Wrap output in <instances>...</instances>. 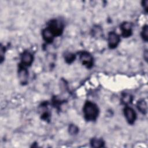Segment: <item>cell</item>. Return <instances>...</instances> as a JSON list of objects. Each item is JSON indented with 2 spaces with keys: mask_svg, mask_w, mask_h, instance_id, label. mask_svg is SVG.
<instances>
[{
  "mask_svg": "<svg viewBox=\"0 0 148 148\" xmlns=\"http://www.w3.org/2000/svg\"><path fill=\"white\" fill-rule=\"evenodd\" d=\"M84 119L88 121H95L98 116L99 109L97 105L90 101H87L83 109Z\"/></svg>",
  "mask_w": 148,
  "mask_h": 148,
  "instance_id": "obj_1",
  "label": "cell"
},
{
  "mask_svg": "<svg viewBox=\"0 0 148 148\" xmlns=\"http://www.w3.org/2000/svg\"><path fill=\"white\" fill-rule=\"evenodd\" d=\"M47 28L49 29L54 36H58L62 33L64 30V25L61 21L53 19L50 21Z\"/></svg>",
  "mask_w": 148,
  "mask_h": 148,
  "instance_id": "obj_2",
  "label": "cell"
},
{
  "mask_svg": "<svg viewBox=\"0 0 148 148\" xmlns=\"http://www.w3.org/2000/svg\"><path fill=\"white\" fill-rule=\"evenodd\" d=\"M79 59L82 64L87 68H90L93 65V58L92 56L87 51H82L80 53Z\"/></svg>",
  "mask_w": 148,
  "mask_h": 148,
  "instance_id": "obj_3",
  "label": "cell"
},
{
  "mask_svg": "<svg viewBox=\"0 0 148 148\" xmlns=\"http://www.w3.org/2000/svg\"><path fill=\"white\" fill-rule=\"evenodd\" d=\"M108 46L110 49L116 48L120 43V38L119 35L114 32H110L108 34Z\"/></svg>",
  "mask_w": 148,
  "mask_h": 148,
  "instance_id": "obj_4",
  "label": "cell"
},
{
  "mask_svg": "<svg viewBox=\"0 0 148 148\" xmlns=\"http://www.w3.org/2000/svg\"><path fill=\"white\" fill-rule=\"evenodd\" d=\"M124 113L128 123L130 124H133L136 118V114L135 110L130 107L126 106L124 109Z\"/></svg>",
  "mask_w": 148,
  "mask_h": 148,
  "instance_id": "obj_5",
  "label": "cell"
},
{
  "mask_svg": "<svg viewBox=\"0 0 148 148\" xmlns=\"http://www.w3.org/2000/svg\"><path fill=\"white\" fill-rule=\"evenodd\" d=\"M18 76L20 83L22 84H25L27 83L28 78V72L25 66L20 64L19 65L18 71Z\"/></svg>",
  "mask_w": 148,
  "mask_h": 148,
  "instance_id": "obj_6",
  "label": "cell"
},
{
  "mask_svg": "<svg viewBox=\"0 0 148 148\" xmlns=\"http://www.w3.org/2000/svg\"><path fill=\"white\" fill-rule=\"evenodd\" d=\"M33 56L32 54L28 51H24L21 57V64L25 66H30L33 62Z\"/></svg>",
  "mask_w": 148,
  "mask_h": 148,
  "instance_id": "obj_7",
  "label": "cell"
},
{
  "mask_svg": "<svg viewBox=\"0 0 148 148\" xmlns=\"http://www.w3.org/2000/svg\"><path fill=\"white\" fill-rule=\"evenodd\" d=\"M122 36L124 38L130 37L132 33V25L129 22H124L120 25Z\"/></svg>",
  "mask_w": 148,
  "mask_h": 148,
  "instance_id": "obj_8",
  "label": "cell"
},
{
  "mask_svg": "<svg viewBox=\"0 0 148 148\" xmlns=\"http://www.w3.org/2000/svg\"><path fill=\"white\" fill-rule=\"evenodd\" d=\"M42 35L45 41L48 43H52L55 37L48 28H46L44 29H43Z\"/></svg>",
  "mask_w": 148,
  "mask_h": 148,
  "instance_id": "obj_9",
  "label": "cell"
},
{
  "mask_svg": "<svg viewBox=\"0 0 148 148\" xmlns=\"http://www.w3.org/2000/svg\"><path fill=\"white\" fill-rule=\"evenodd\" d=\"M137 108L140 113L142 114H146L147 113V103L144 99H141L138 101Z\"/></svg>",
  "mask_w": 148,
  "mask_h": 148,
  "instance_id": "obj_10",
  "label": "cell"
},
{
  "mask_svg": "<svg viewBox=\"0 0 148 148\" xmlns=\"http://www.w3.org/2000/svg\"><path fill=\"white\" fill-rule=\"evenodd\" d=\"M90 144L92 147H101L104 146L105 142L101 138H94L91 140Z\"/></svg>",
  "mask_w": 148,
  "mask_h": 148,
  "instance_id": "obj_11",
  "label": "cell"
},
{
  "mask_svg": "<svg viewBox=\"0 0 148 148\" xmlns=\"http://www.w3.org/2000/svg\"><path fill=\"white\" fill-rule=\"evenodd\" d=\"M102 34V30L101 28L98 25L93 27L92 29V35L95 38H99Z\"/></svg>",
  "mask_w": 148,
  "mask_h": 148,
  "instance_id": "obj_12",
  "label": "cell"
},
{
  "mask_svg": "<svg viewBox=\"0 0 148 148\" xmlns=\"http://www.w3.org/2000/svg\"><path fill=\"white\" fill-rule=\"evenodd\" d=\"M121 101L124 104H129L132 101V97L129 94H124L122 95Z\"/></svg>",
  "mask_w": 148,
  "mask_h": 148,
  "instance_id": "obj_13",
  "label": "cell"
},
{
  "mask_svg": "<svg viewBox=\"0 0 148 148\" xmlns=\"http://www.w3.org/2000/svg\"><path fill=\"white\" fill-rule=\"evenodd\" d=\"M141 36L144 41L147 42L148 40V27L147 25H145L141 32Z\"/></svg>",
  "mask_w": 148,
  "mask_h": 148,
  "instance_id": "obj_14",
  "label": "cell"
},
{
  "mask_svg": "<svg viewBox=\"0 0 148 148\" xmlns=\"http://www.w3.org/2000/svg\"><path fill=\"white\" fill-rule=\"evenodd\" d=\"M75 58H76L75 55L74 54H72V53H67L65 56V60L68 64H71L73 61H75Z\"/></svg>",
  "mask_w": 148,
  "mask_h": 148,
  "instance_id": "obj_15",
  "label": "cell"
},
{
  "mask_svg": "<svg viewBox=\"0 0 148 148\" xmlns=\"http://www.w3.org/2000/svg\"><path fill=\"white\" fill-rule=\"evenodd\" d=\"M78 132H79L78 128L75 125H73V124L70 125V126L69 127V132L71 135H76L77 134Z\"/></svg>",
  "mask_w": 148,
  "mask_h": 148,
  "instance_id": "obj_16",
  "label": "cell"
},
{
  "mask_svg": "<svg viewBox=\"0 0 148 148\" xmlns=\"http://www.w3.org/2000/svg\"><path fill=\"white\" fill-rule=\"evenodd\" d=\"M147 3H148V1L147 0L143 2V6L146 12H147Z\"/></svg>",
  "mask_w": 148,
  "mask_h": 148,
  "instance_id": "obj_17",
  "label": "cell"
},
{
  "mask_svg": "<svg viewBox=\"0 0 148 148\" xmlns=\"http://www.w3.org/2000/svg\"><path fill=\"white\" fill-rule=\"evenodd\" d=\"M144 55H145V59L146 60V61H147V50L145 51V52L144 53Z\"/></svg>",
  "mask_w": 148,
  "mask_h": 148,
  "instance_id": "obj_18",
  "label": "cell"
}]
</instances>
